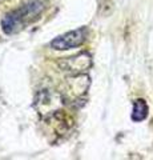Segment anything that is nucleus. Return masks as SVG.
I'll return each mask as SVG.
<instances>
[{
  "mask_svg": "<svg viewBox=\"0 0 153 160\" xmlns=\"http://www.w3.org/2000/svg\"><path fill=\"white\" fill-rule=\"evenodd\" d=\"M45 8V3L43 0H29L28 3L23 4L20 8L7 13L2 20L3 31L11 35L20 31L27 24L35 22L40 16L41 12Z\"/></svg>",
  "mask_w": 153,
  "mask_h": 160,
  "instance_id": "nucleus-1",
  "label": "nucleus"
},
{
  "mask_svg": "<svg viewBox=\"0 0 153 160\" xmlns=\"http://www.w3.org/2000/svg\"><path fill=\"white\" fill-rule=\"evenodd\" d=\"M148 116V104L144 99H137L133 103L132 120L133 122H142Z\"/></svg>",
  "mask_w": 153,
  "mask_h": 160,
  "instance_id": "nucleus-5",
  "label": "nucleus"
},
{
  "mask_svg": "<svg viewBox=\"0 0 153 160\" xmlns=\"http://www.w3.org/2000/svg\"><path fill=\"white\" fill-rule=\"evenodd\" d=\"M87 38V29L85 28H79L75 31H69L61 36L55 38L51 42V48L56 51H67L71 48H76L81 46L84 40Z\"/></svg>",
  "mask_w": 153,
  "mask_h": 160,
  "instance_id": "nucleus-2",
  "label": "nucleus"
},
{
  "mask_svg": "<svg viewBox=\"0 0 153 160\" xmlns=\"http://www.w3.org/2000/svg\"><path fill=\"white\" fill-rule=\"evenodd\" d=\"M36 107L40 111V113H48V112H53L55 109L60 107V98L56 93L52 92H41L37 98L36 102Z\"/></svg>",
  "mask_w": 153,
  "mask_h": 160,
  "instance_id": "nucleus-4",
  "label": "nucleus"
},
{
  "mask_svg": "<svg viewBox=\"0 0 153 160\" xmlns=\"http://www.w3.org/2000/svg\"><path fill=\"white\" fill-rule=\"evenodd\" d=\"M115 9V0H98V13L108 18Z\"/></svg>",
  "mask_w": 153,
  "mask_h": 160,
  "instance_id": "nucleus-6",
  "label": "nucleus"
},
{
  "mask_svg": "<svg viewBox=\"0 0 153 160\" xmlns=\"http://www.w3.org/2000/svg\"><path fill=\"white\" fill-rule=\"evenodd\" d=\"M59 66H60L63 71L69 72L71 75L81 73L91 68L92 56L88 52H83V53L76 55V56L67 58V59L61 60V62H59Z\"/></svg>",
  "mask_w": 153,
  "mask_h": 160,
  "instance_id": "nucleus-3",
  "label": "nucleus"
}]
</instances>
